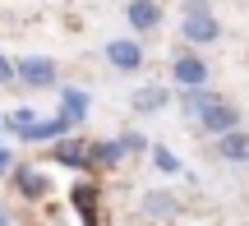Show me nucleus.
<instances>
[{"instance_id": "1", "label": "nucleus", "mask_w": 249, "mask_h": 226, "mask_svg": "<svg viewBox=\"0 0 249 226\" xmlns=\"http://www.w3.org/2000/svg\"><path fill=\"white\" fill-rule=\"evenodd\" d=\"M180 33H185L189 46H213L217 37H222V23H217L208 0H185V23H180Z\"/></svg>"}, {"instance_id": "2", "label": "nucleus", "mask_w": 249, "mask_h": 226, "mask_svg": "<svg viewBox=\"0 0 249 226\" xmlns=\"http://www.w3.org/2000/svg\"><path fill=\"white\" fill-rule=\"evenodd\" d=\"M14 74H18L23 88H37V92L60 83V65H55L51 55H28V60H14Z\"/></svg>"}, {"instance_id": "3", "label": "nucleus", "mask_w": 249, "mask_h": 226, "mask_svg": "<svg viewBox=\"0 0 249 226\" xmlns=\"http://www.w3.org/2000/svg\"><path fill=\"white\" fill-rule=\"evenodd\" d=\"M198 129H208V134L222 139V134H231V129H240V111H235L226 97H213V106L198 116Z\"/></svg>"}, {"instance_id": "4", "label": "nucleus", "mask_w": 249, "mask_h": 226, "mask_svg": "<svg viewBox=\"0 0 249 226\" xmlns=\"http://www.w3.org/2000/svg\"><path fill=\"white\" fill-rule=\"evenodd\" d=\"M171 79H176L185 92L203 88V83H208V60H203V55H194V51L176 55V60H171Z\"/></svg>"}, {"instance_id": "5", "label": "nucleus", "mask_w": 249, "mask_h": 226, "mask_svg": "<svg viewBox=\"0 0 249 226\" xmlns=\"http://www.w3.org/2000/svg\"><path fill=\"white\" fill-rule=\"evenodd\" d=\"M107 60H111V70L134 74V70H143V46L134 42V37H111L107 42Z\"/></svg>"}, {"instance_id": "6", "label": "nucleus", "mask_w": 249, "mask_h": 226, "mask_svg": "<svg viewBox=\"0 0 249 226\" xmlns=\"http://www.w3.org/2000/svg\"><path fill=\"white\" fill-rule=\"evenodd\" d=\"M124 18H129V28L139 37H148V33L161 28V5L157 0H129V5H124Z\"/></svg>"}, {"instance_id": "7", "label": "nucleus", "mask_w": 249, "mask_h": 226, "mask_svg": "<svg viewBox=\"0 0 249 226\" xmlns=\"http://www.w3.org/2000/svg\"><path fill=\"white\" fill-rule=\"evenodd\" d=\"M143 212L157 217V222H166V217H176V212H180V199L171 190H148V194H143Z\"/></svg>"}, {"instance_id": "8", "label": "nucleus", "mask_w": 249, "mask_h": 226, "mask_svg": "<svg viewBox=\"0 0 249 226\" xmlns=\"http://www.w3.org/2000/svg\"><path fill=\"white\" fill-rule=\"evenodd\" d=\"M166 102H171V92L161 88V83H143V88L134 92V111H139V116H157Z\"/></svg>"}, {"instance_id": "9", "label": "nucleus", "mask_w": 249, "mask_h": 226, "mask_svg": "<svg viewBox=\"0 0 249 226\" xmlns=\"http://www.w3.org/2000/svg\"><path fill=\"white\" fill-rule=\"evenodd\" d=\"M217 153H222L226 162H249V134H245V129L222 134V139H217Z\"/></svg>"}, {"instance_id": "10", "label": "nucleus", "mask_w": 249, "mask_h": 226, "mask_svg": "<svg viewBox=\"0 0 249 226\" xmlns=\"http://www.w3.org/2000/svg\"><path fill=\"white\" fill-rule=\"evenodd\" d=\"M88 102H92V97H88L83 88H65V92H60V106H65L60 116L74 125V120H83V116H88Z\"/></svg>"}, {"instance_id": "11", "label": "nucleus", "mask_w": 249, "mask_h": 226, "mask_svg": "<svg viewBox=\"0 0 249 226\" xmlns=\"http://www.w3.org/2000/svg\"><path fill=\"white\" fill-rule=\"evenodd\" d=\"M14 185H18V190L28 194V199H42V194H46V175H37V171H28V166H23V171L14 175Z\"/></svg>"}, {"instance_id": "12", "label": "nucleus", "mask_w": 249, "mask_h": 226, "mask_svg": "<svg viewBox=\"0 0 249 226\" xmlns=\"http://www.w3.org/2000/svg\"><path fill=\"white\" fill-rule=\"evenodd\" d=\"M180 106H185V116L198 120L208 106H213V92H208V88H194V92H185V102H180Z\"/></svg>"}, {"instance_id": "13", "label": "nucleus", "mask_w": 249, "mask_h": 226, "mask_svg": "<svg viewBox=\"0 0 249 226\" xmlns=\"http://www.w3.org/2000/svg\"><path fill=\"white\" fill-rule=\"evenodd\" d=\"M152 162H157V166H161V171H171V175H176V171H180V162H176V157H171V153H166V148H152Z\"/></svg>"}, {"instance_id": "14", "label": "nucleus", "mask_w": 249, "mask_h": 226, "mask_svg": "<svg viewBox=\"0 0 249 226\" xmlns=\"http://www.w3.org/2000/svg\"><path fill=\"white\" fill-rule=\"evenodd\" d=\"M5 83H18V74H14V60L0 55V88H5Z\"/></svg>"}, {"instance_id": "15", "label": "nucleus", "mask_w": 249, "mask_h": 226, "mask_svg": "<svg viewBox=\"0 0 249 226\" xmlns=\"http://www.w3.org/2000/svg\"><path fill=\"white\" fill-rule=\"evenodd\" d=\"M120 143H124V153H143V134H120Z\"/></svg>"}, {"instance_id": "16", "label": "nucleus", "mask_w": 249, "mask_h": 226, "mask_svg": "<svg viewBox=\"0 0 249 226\" xmlns=\"http://www.w3.org/2000/svg\"><path fill=\"white\" fill-rule=\"evenodd\" d=\"M9 166H14V157H9V148H0V175H5Z\"/></svg>"}, {"instance_id": "17", "label": "nucleus", "mask_w": 249, "mask_h": 226, "mask_svg": "<svg viewBox=\"0 0 249 226\" xmlns=\"http://www.w3.org/2000/svg\"><path fill=\"white\" fill-rule=\"evenodd\" d=\"M0 226H9V212H5V208H0Z\"/></svg>"}]
</instances>
